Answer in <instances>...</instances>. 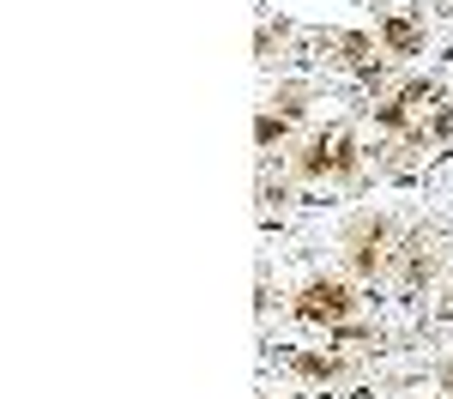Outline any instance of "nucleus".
<instances>
[{
	"mask_svg": "<svg viewBox=\"0 0 453 399\" xmlns=\"http://www.w3.org/2000/svg\"><path fill=\"white\" fill-rule=\"evenodd\" d=\"M423 42V31L411 25V19H387V49H399V55H411Z\"/></svg>",
	"mask_w": 453,
	"mask_h": 399,
	"instance_id": "20e7f679",
	"label": "nucleus"
},
{
	"mask_svg": "<svg viewBox=\"0 0 453 399\" xmlns=\"http://www.w3.org/2000/svg\"><path fill=\"white\" fill-rule=\"evenodd\" d=\"M448 381H453V369H448Z\"/></svg>",
	"mask_w": 453,
	"mask_h": 399,
	"instance_id": "39448f33",
	"label": "nucleus"
},
{
	"mask_svg": "<svg viewBox=\"0 0 453 399\" xmlns=\"http://www.w3.org/2000/svg\"><path fill=\"white\" fill-rule=\"evenodd\" d=\"M345 176V170H357V145H350V134H320V140L303 151V176Z\"/></svg>",
	"mask_w": 453,
	"mask_h": 399,
	"instance_id": "f257e3e1",
	"label": "nucleus"
},
{
	"mask_svg": "<svg viewBox=\"0 0 453 399\" xmlns=\"http://www.w3.org/2000/svg\"><path fill=\"white\" fill-rule=\"evenodd\" d=\"M387 224L381 218H375V224H357V230H350V266H363V272H375V266H381L387 260Z\"/></svg>",
	"mask_w": 453,
	"mask_h": 399,
	"instance_id": "7ed1b4c3",
	"label": "nucleus"
},
{
	"mask_svg": "<svg viewBox=\"0 0 453 399\" xmlns=\"http://www.w3.org/2000/svg\"><path fill=\"white\" fill-rule=\"evenodd\" d=\"M296 315H303V321H345L350 315V290L314 279V285H303V296H296Z\"/></svg>",
	"mask_w": 453,
	"mask_h": 399,
	"instance_id": "f03ea898",
	"label": "nucleus"
}]
</instances>
